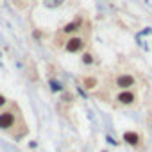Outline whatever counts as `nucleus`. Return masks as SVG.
I'll return each instance as SVG.
<instances>
[{
    "instance_id": "1",
    "label": "nucleus",
    "mask_w": 152,
    "mask_h": 152,
    "mask_svg": "<svg viewBox=\"0 0 152 152\" xmlns=\"http://www.w3.org/2000/svg\"><path fill=\"white\" fill-rule=\"evenodd\" d=\"M63 48L66 54H83L86 48H88V39L81 34H75V36H70L64 39L63 43Z\"/></svg>"
},
{
    "instance_id": "2",
    "label": "nucleus",
    "mask_w": 152,
    "mask_h": 152,
    "mask_svg": "<svg viewBox=\"0 0 152 152\" xmlns=\"http://www.w3.org/2000/svg\"><path fill=\"white\" fill-rule=\"evenodd\" d=\"M16 122H18V109H16V106H11L7 109L0 111V131H4V132L13 131L16 127Z\"/></svg>"
},
{
    "instance_id": "3",
    "label": "nucleus",
    "mask_w": 152,
    "mask_h": 152,
    "mask_svg": "<svg viewBox=\"0 0 152 152\" xmlns=\"http://www.w3.org/2000/svg\"><path fill=\"white\" fill-rule=\"evenodd\" d=\"M115 88L120 91V90H134L136 86V77L132 73H127V72H120L115 75Z\"/></svg>"
},
{
    "instance_id": "4",
    "label": "nucleus",
    "mask_w": 152,
    "mask_h": 152,
    "mask_svg": "<svg viewBox=\"0 0 152 152\" xmlns=\"http://www.w3.org/2000/svg\"><path fill=\"white\" fill-rule=\"evenodd\" d=\"M115 102L118 106L129 107V106H134L138 102V95L134 90H120L118 93H115Z\"/></svg>"
},
{
    "instance_id": "5",
    "label": "nucleus",
    "mask_w": 152,
    "mask_h": 152,
    "mask_svg": "<svg viewBox=\"0 0 152 152\" xmlns=\"http://www.w3.org/2000/svg\"><path fill=\"white\" fill-rule=\"evenodd\" d=\"M83 23H84L83 18H75V20H72V22H68V23H64V25L61 27V34L66 36V38L79 34V32L83 31Z\"/></svg>"
},
{
    "instance_id": "6",
    "label": "nucleus",
    "mask_w": 152,
    "mask_h": 152,
    "mask_svg": "<svg viewBox=\"0 0 152 152\" xmlns=\"http://www.w3.org/2000/svg\"><path fill=\"white\" fill-rule=\"evenodd\" d=\"M122 140H124L125 145H129V147H132V148H140V147H141V141H143V140H141V134H140L138 131H132V129L124 131Z\"/></svg>"
},
{
    "instance_id": "7",
    "label": "nucleus",
    "mask_w": 152,
    "mask_h": 152,
    "mask_svg": "<svg viewBox=\"0 0 152 152\" xmlns=\"http://www.w3.org/2000/svg\"><path fill=\"white\" fill-rule=\"evenodd\" d=\"M81 64L83 66H86V68H90V66H93L95 64V54L91 52V50H84L83 54H81Z\"/></svg>"
},
{
    "instance_id": "8",
    "label": "nucleus",
    "mask_w": 152,
    "mask_h": 152,
    "mask_svg": "<svg viewBox=\"0 0 152 152\" xmlns=\"http://www.w3.org/2000/svg\"><path fill=\"white\" fill-rule=\"evenodd\" d=\"M48 88H50L52 93H63V91L66 90L64 84H63L59 79H56V77H50V79H48Z\"/></svg>"
},
{
    "instance_id": "9",
    "label": "nucleus",
    "mask_w": 152,
    "mask_h": 152,
    "mask_svg": "<svg viewBox=\"0 0 152 152\" xmlns=\"http://www.w3.org/2000/svg\"><path fill=\"white\" fill-rule=\"evenodd\" d=\"M83 84H84V88H88V90H95V88L99 86V79L93 77V75H84V77H83Z\"/></svg>"
},
{
    "instance_id": "10",
    "label": "nucleus",
    "mask_w": 152,
    "mask_h": 152,
    "mask_svg": "<svg viewBox=\"0 0 152 152\" xmlns=\"http://www.w3.org/2000/svg\"><path fill=\"white\" fill-rule=\"evenodd\" d=\"M9 104V100H7V97L4 95V93H0V111L2 109H6V106Z\"/></svg>"
},
{
    "instance_id": "11",
    "label": "nucleus",
    "mask_w": 152,
    "mask_h": 152,
    "mask_svg": "<svg viewBox=\"0 0 152 152\" xmlns=\"http://www.w3.org/2000/svg\"><path fill=\"white\" fill-rule=\"evenodd\" d=\"M63 100H64V102H72V100H73V95L64 90V91H63Z\"/></svg>"
},
{
    "instance_id": "12",
    "label": "nucleus",
    "mask_w": 152,
    "mask_h": 152,
    "mask_svg": "<svg viewBox=\"0 0 152 152\" xmlns=\"http://www.w3.org/2000/svg\"><path fill=\"white\" fill-rule=\"evenodd\" d=\"M102 152H107V150H102Z\"/></svg>"
}]
</instances>
